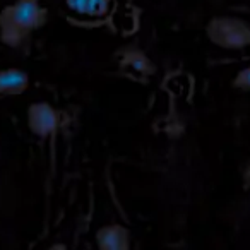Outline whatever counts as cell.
Masks as SVG:
<instances>
[{
	"label": "cell",
	"mask_w": 250,
	"mask_h": 250,
	"mask_svg": "<svg viewBox=\"0 0 250 250\" xmlns=\"http://www.w3.org/2000/svg\"><path fill=\"white\" fill-rule=\"evenodd\" d=\"M29 76L19 67H9L0 70V94L2 96H18L28 91Z\"/></svg>",
	"instance_id": "5b68a950"
},
{
	"label": "cell",
	"mask_w": 250,
	"mask_h": 250,
	"mask_svg": "<svg viewBox=\"0 0 250 250\" xmlns=\"http://www.w3.org/2000/svg\"><path fill=\"white\" fill-rule=\"evenodd\" d=\"M96 243L101 250H127L130 247V233L120 223L104 225L96 231Z\"/></svg>",
	"instance_id": "277c9868"
},
{
	"label": "cell",
	"mask_w": 250,
	"mask_h": 250,
	"mask_svg": "<svg viewBox=\"0 0 250 250\" xmlns=\"http://www.w3.org/2000/svg\"><path fill=\"white\" fill-rule=\"evenodd\" d=\"M67 7L77 16L104 18L111 9V0H65Z\"/></svg>",
	"instance_id": "8992f818"
},
{
	"label": "cell",
	"mask_w": 250,
	"mask_h": 250,
	"mask_svg": "<svg viewBox=\"0 0 250 250\" xmlns=\"http://www.w3.org/2000/svg\"><path fill=\"white\" fill-rule=\"evenodd\" d=\"M46 22V9L40 0H16L0 11V42L21 48Z\"/></svg>",
	"instance_id": "6da1fadb"
},
{
	"label": "cell",
	"mask_w": 250,
	"mask_h": 250,
	"mask_svg": "<svg viewBox=\"0 0 250 250\" xmlns=\"http://www.w3.org/2000/svg\"><path fill=\"white\" fill-rule=\"evenodd\" d=\"M233 86H235L236 89L250 91V65L238 70V74L233 77Z\"/></svg>",
	"instance_id": "ba28073f"
},
{
	"label": "cell",
	"mask_w": 250,
	"mask_h": 250,
	"mask_svg": "<svg viewBox=\"0 0 250 250\" xmlns=\"http://www.w3.org/2000/svg\"><path fill=\"white\" fill-rule=\"evenodd\" d=\"M28 127L35 136L46 139L60 127V115L46 101H35L28 106Z\"/></svg>",
	"instance_id": "3957f363"
},
{
	"label": "cell",
	"mask_w": 250,
	"mask_h": 250,
	"mask_svg": "<svg viewBox=\"0 0 250 250\" xmlns=\"http://www.w3.org/2000/svg\"><path fill=\"white\" fill-rule=\"evenodd\" d=\"M124 62L127 63V65L130 67V69H134L136 72H144V74H149L151 70H153V63L149 62V59H147L144 53L137 52V50H132V52H127L124 57Z\"/></svg>",
	"instance_id": "52a82bcc"
},
{
	"label": "cell",
	"mask_w": 250,
	"mask_h": 250,
	"mask_svg": "<svg viewBox=\"0 0 250 250\" xmlns=\"http://www.w3.org/2000/svg\"><path fill=\"white\" fill-rule=\"evenodd\" d=\"M206 35L211 43L225 50H242L250 46V24L240 18L216 16L206 26Z\"/></svg>",
	"instance_id": "7a4b0ae2"
}]
</instances>
